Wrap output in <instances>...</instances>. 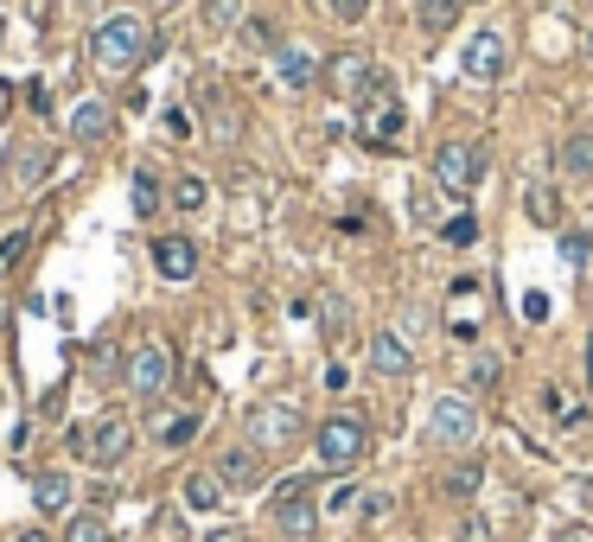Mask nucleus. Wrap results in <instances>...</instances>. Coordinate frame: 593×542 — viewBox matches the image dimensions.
Returning a JSON list of instances; mask_svg holds the SVG:
<instances>
[{
  "label": "nucleus",
  "instance_id": "nucleus-1",
  "mask_svg": "<svg viewBox=\"0 0 593 542\" xmlns=\"http://www.w3.org/2000/svg\"><path fill=\"white\" fill-rule=\"evenodd\" d=\"M90 58H96V71H135L141 58H148V20L141 13H109L96 33H90Z\"/></svg>",
  "mask_w": 593,
  "mask_h": 542
},
{
  "label": "nucleus",
  "instance_id": "nucleus-2",
  "mask_svg": "<svg viewBox=\"0 0 593 542\" xmlns=\"http://www.w3.org/2000/svg\"><path fill=\"white\" fill-rule=\"evenodd\" d=\"M71 453L77 460H90V466H121L128 453H135V422L128 415H96V422H83L71 428Z\"/></svg>",
  "mask_w": 593,
  "mask_h": 542
},
{
  "label": "nucleus",
  "instance_id": "nucleus-3",
  "mask_svg": "<svg viewBox=\"0 0 593 542\" xmlns=\"http://www.w3.org/2000/svg\"><path fill=\"white\" fill-rule=\"evenodd\" d=\"M313 453H319V466H326V472H351L364 453H371V428H364V415H326V422L313 428Z\"/></svg>",
  "mask_w": 593,
  "mask_h": 542
},
{
  "label": "nucleus",
  "instance_id": "nucleus-4",
  "mask_svg": "<svg viewBox=\"0 0 593 542\" xmlns=\"http://www.w3.org/2000/svg\"><path fill=\"white\" fill-rule=\"evenodd\" d=\"M121 383H128L141 402H160L166 390H173V351H166L160 338L135 345V351H128V364H121Z\"/></svg>",
  "mask_w": 593,
  "mask_h": 542
},
{
  "label": "nucleus",
  "instance_id": "nucleus-5",
  "mask_svg": "<svg viewBox=\"0 0 593 542\" xmlns=\"http://www.w3.org/2000/svg\"><path fill=\"white\" fill-rule=\"evenodd\" d=\"M428 440H434V447H473V440H479V402L473 396H434V408H428Z\"/></svg>",
  "mask_w": 593,
  "mask_h": 542
},
{
  "label": "nucleus",
  "instance_id": "nucleus-6",
  "mask_svg": "<svg viewBox=\"0 0 593 542\" xmlns=\"http://www.w3.org/2000/svg\"><path fill=\"white\" fill-rule=\"evenodd\" d=\"M306 422H300L294 402H256L249 408V440H256V453H281V447H294Z\"/></svg>",
  "mask_w": 593,
  "mask_h": 542
},
{
  "label": "nucleus",
  "instance_id": "nucleus-7",
  "mask_svg": "<svg viewBox=\"0 0 593 542\" xmlns=\"http://www.w3.org/2000/svg\"><path fill=\"white\" fill-rule=\"evenodd\" d=\"M479 173H485V147H473V141H446L434 153V185L453 192V198H473Z\"/></svg>",
  "mask_w": 593,
  "mask_h": 542
},
{
  "label": "nucleus",
  "instance_id": "nucleus-8",
  "mask_svg": "<svg viewBox=\"0 0 593 542\" xmlns=\"http://www.w3.org/2000/svg\"><path fill=\"white\" fill-rule=\"evenodd\" d=\"M275 523H281L288 537H313V530H319L313 478H281V485H275Z\"/></svg>",
  "mask_w": 593,
  "mask_h": 542
},
{
  "label": "nucleus",
  "instance_id": "nucleus-9",
  "mask_svg": "<svg viewBox=\"0 0 593 542\" xmlns=\"http://www.w3.org/2000/svg\"><path fill=\"white\" fill-rule=\"evenodd\" d=\"M333 90L364 103L371 90H383V77L371 71V58H364V51H338V58H333Z\"/></svg>",
  "mask_w": 593,
  "mask_h": 542
},
{
  "label": "nucleus",
  "instance_id": "nucleus-10",
  "mask_svg": "<svg viewBox=\"0 0 593 542\" xmlns=\"http://www.w3.org/2000/svg\"><path fill=\"white\" fill-rule=\"evenodd\" d=\"M223 478V492H256L261 478H268V466H261V453L256 447H230L218 466H211Z\"/></svg>",
  "mask_w": 593,
  "mask_h": 542
},
{
  "label": "nucleus",
  "instance_id": "nucleus-11",
  "mask_svg": "<svg viewBox=\"0 0 593 542\" xmlns=\"http://www.w3.org/2000/svg\"><path fill=\"white\" fill-rule=\"evenodd\" d=\"M153 268L166 281H191L198 275V243L191 237H153Z\"/></svg>",
  "mask_w": 593,
  "mask_h": 542
},
{
  "label": "nucleus",
  "instance_id": "nucleus-12",
  "mask_svg": "<svg viewBox=\"0 0 593 542\" xmlns=\"http://www.w3.org/2000/svg\"><path fill=\"white\" fill-rule=\"evenodd\" d=\"M364 135H371L376 147H383V141H396V135H403V103L389 96V83L364 96Z\"/></svg>",
  "mask_w": 593,
  "mask_h": 542
},
{
  "label": "nucleus",
  "instance_id": "nucleus-13",
  "mask_svg": "<svg viewBox=\"0 0 593 542\" xmlns=\"http://www.w3.org/2000/svg\"><path fill=\"white\" fill-rule=\"evenodd\" d=\"M466 77H473V83H498V77H504V38L498 33L466 38Z\"/></svg>",
  "mask_w": 593,
  "mask_h": 542
},
{
  "label": "nucleus",
  "instance_id": "nucleus-14",
  "mask_svg": "<svg viewBox=\"0 0 593 542\" xmlns=\"http://www.w3.org/2000/svg\"><path fill=\"white\" fill-rule=\"evenodd\" d=\"M109 128H115V108L109 103H96V96H90V103L71 108V141L77 147H103V141H109Z\"/></svg>",
  "mask_w": 593,
  "mask_h": 542
},
{
  "label": "nucleus",
  "instance_id": "nucleus-15",
  "mask_svg": "<svg viewBox=\"0 0 593 542\" xmlns=\"http://www.w3.org/2000/svg\"><path fill=\"white\" fill-rule=\"evenodd\" d=\"M275 77H281V90H313L319 83V58L300 51V45H281L275 51Z\"/></svg>",
  "mask_w": 593,
  "mask_h": 542
},
{
  "label": "nucleus",
  "instance_id": "nucleus-16",
  "mask_svg": "<svg viewBox=\"0 0 593 542\" xmlns=\"http://www.w3.org/2000/svg\"><path fill=\"white\" fill-rule=\"evenodd\" d=\"M523 217L536 223V230H561V192L543 180H530V192H523Z\"/></svg>",
  "mask_w": 593,
  "mask_h": 542
},
{
  "label": "nucleus",
  "instance_id": "nucleus-17",
  "mask_svg": "<svg viewBox=\"0 0 593 542\" xmlns=\"http://www.w3.org/2000/svg\"><path fill=\"white\" fill-rule=\"evenodd\" d=\"M371 364L383 370V377H408V370H415V358H408L403 332H389V325H383V332L371 338Z\"/></svg>",
  "mask_w": 593,
  "mask_h": 542
},
{
  "label": "nucleus",
  "instance_id": "nucleus-18",
  "mask_svg": "<svg viewBox=\"0 0 593 542\" xmlns=\"http://www.w3.org/2000/svg\"><path fill=\"white\" fill-rule=\"evenodd\" d=\"M51 180V153H45V147H13V185H20V192H38V185Z\"/></svg>",
  "mask_w": 593,
  "mask_h": 542
},
{
  "label": "nucleus",
  "instance_id": "nucleus-19",
  "mask_svg": "<svg viewBox=\"0 0 593 542\" xmlns=\"http://www.w3.org/2000/svg\"><path fill=\"white\" fill-rule=\"evenodd\" d=\"M33 505L45 510V517L71 510V478H65V472H38V478H33Z\"/></svg>",
  "mask_w": 593,
  "mask_h": 542
},
{
  "label": "nucleus",
  "instance_id": "nucleus-20",
  "mask_svg": "<svg viewBox=\"0 0 593 542\" xmlns=\"http://www.w3.org/2000/svg\"><path fill=\"white\" fill-rule=\"evenodd\" d=\"M556 160H561V173H568V180L593 185V135H568Z\"/></svg>",
  "mask_w": 593,
  "mask_h": 542
},
{
  "label": "nucleus",
  "instance_id": "nucleus-21",
  "mask_svg": "<svg viewBox=\"0 0 593 542\" xmlns=\"http://www.w3.org/2000/svg\"><path fill=\"white\" fill-rule=\"evenodd\" d=\"M249 7L243 0H205V33H243Z\"/></svg>",
  "mask_w": 593,
  "mask_h": 542
},
{
  "label": "nucleus",
  "instance_id": "nucleus-22",
  "mask_svg": "<svg viewBox=\"0 0 593 542\" xmlns=\"http://www.w3.org/2000/svg\"><path fill=\"white\" fill-rule=\"evenodd\" d=\"M186 505L191 510H218L223 505V478H218V472H186Z\"/></svg>",
  "mask_w": 593,
  "mask_h": 542
},
{
  "label": "nucleus",
  "instance_id": "nucleus-23",
  "mask_svg": "<svg viewBox=\"0 0 593 542\" xmlns=\"http://www.w3.org/2000/svg\"><path fill=\"white\" fill-rule=\"evenodd\" d=\"M65 542H109V517H103V510H83V517H71Z\"/></svg>",
  "mask_w": 593,
  "mask_h": 542
},
{
  "label": "nucleus",
  "instance_id": "nucleus-24",
  "mask_svg": "<svg viewBox=\"0 0 593 542\" xmlns=\"http://www.w3.org/2000/svg\"><path fill=\"white\" fill-rule=\"evenodd\" d=\"M153 211H160V180H153V166H135V217Z\"/></svg>",
  "mask_w": 593,
  "mask_h": 542
},
{
  "label": "nucleus",
  "instance_id": "nucleus-25",
  "mask_svg": "<svg viewBox=\"0 0 593 542\" xmlns=\"http://www.w3.org/2000/svg\"><path fill=\"white\" fill-rule=\"evenodd\" d=\"M415 20H421V33H446V26L460 20V7H453V0H421V13H415Z\"/></svg>",
  "mask_w": 593,
  "mask_h": 542
},
{
  "label": "nucleus",
  "instance_id": "nucleus-26",
  "mask_svg": "<svg viewBox=\"0 0 593 542\" xmlns=\"http://www.w3.org/2000/svg\"><path fill=\"white\" fill-rule=\"evenodd\" d=\"M479 485H485V466H473V460H466V466H453V472H446V498H473Z\"/></svg>",
  "mask_w": 593,
  "mask_h": 542
},
{
  "label": "nucleus",
  "instance_id": "nucleus-27",
  "mask_svg": "<svg viewBox=\"0 0 593 542\" xmlns=\"http://www.w3.org/2000/svg\"><path fill=\"white\" fill-rule=\"evenodd\" d=\"M498 377H504V364L491 358V351H479V358L466 364V383H473V390H498Z\"/></svg>",
  "mask_w": 593,
  "mask_h": 542
},
{
  "label": "nucleus",
  "instance_id": "nucleus-28",
  "mask_svg": "<svg viewBox=\"0 0 593 542\" xmlns=\"http://www.w3.org/2000/svg\"><path fill=\"white\" fill-rule=\"evenodd\" d=\"M26 250H33V230H13V237H0V275H13V268L26 262Z\"/></svg>",
  "mask_w": 593,
  "mask_h": 542
},
{
  "label": "nucleus",
  "instance_id": "nucleus-29",
  "mask_svg": "<svg viewBox=\"0 0 593 542\" xmlns=\"http://www.w3.org/2000/svg\"><path fill=\"white\" fill-rule=\"evenodd\" d=\"M205 198H211V192H205L198 173H186V180L173 185V205H179V211H205Z\"/></svg>",
  "mask_w": 593,
  "mask_h": 542
},
{
  "label": "nucleus",
  "instance_id": "nucleus-30",
  "mask_svg": "<svg viewBox=\"0 0 593 542\" xmlns=\"http://www.w3.org/2000/svg\"><path fill=\"white\" fill-rule=\"evenodd\" d=\"M588 255H593V237H581V230H561V262H568V268H588Z\"/></svg>",
  "mask_w": 593,
  "mask_h": 542
},
{
  "label": "nucleus",
  "instance_id": "nucleus-31",
  "mask_svg": "<svg viewBox=\"0 0 593 542\" xmlns=\"http://www.w3.org/2000/svg\"><path fill=\"white\" fill-rule=\"evenodd\" d=\"M191 434H198V415H166V422H160V440H166V447H186Z\"/></svg>",
  "mask_w": 593,
  "mask_h": 542
},
{
  "label": "nucleus",
  "instance_id": "nucleus-32",
  "mask_svg": "<svg viewBox=\"0 0 593 542\" xmlns=\"http://www.w3.org/2000/svg\"><path fill=\"white\" fill-rule=\"evenodd\" d=\"M121 364H128V358L115 351L109 338H103V345H90V370H96V377H121Z\"/></svg>",
  "mask_w": 593,
  "mask_h": 542
},
{
  "label": "nucleus",
  "instance_id": "nucleus-33",
  "mask_svg": "<svg viewBox=\"0 0 593 542\" xmlns=\"http://www.w3.org/2000/svg\"><path fill=\"white\" fill-rule=\"evenodd\" d=\"M473 237H479V223H473V211H460L453 223H446V243H460V250H466Z\"/></svg>",
  "mask_w": 593,
  "mask_h": 542
},
{
  "label": "nucleus",
  "instance_id": "nucleus-34",
  "mask_svg": "<svg viewBox=\"0 0 593 542\" xmlns=\"http://www.w3.org/2000/svg\"><path fill=\"white\" fill-rule=\"evenodd\" d=\"M371 13V0H333V20H345V26H358Z\"/></svg>",
  "mask_w": 593,
  "mask_h": 542
},
{
  "label": "nucleus",
  "instance_id": "nucleus-35",
  "mask_svg": "<svg viewBox=\"0 0 593 542\" xmlns=\"http://www.w3.org/2000/svg\"><path fill=\"white\" fill-rule=\"evenodd\" d=\"M523 320H530V325L549 320V293H523Z\"/></svg>",
  "mask_w": 593,
  "mask_h": 542
},
{
  "label": "nucleus",
  "instance_id": "nucleus-36",
  "mask_svg": "<svg viewBox=\"0 0 593 542\" xmlns=\"http://www.w3.org/2000/svg\"><path fill=\"white\" fill-rule=\"evenodd\" d=\"M243 33L256 38V45H275V26H268V20H243Z\"/></svg>",
  "mask_w": 593,
  "mask_h": 542
},
{
  "label": "nucleus",
  "instance_id": "nucleus-37",
  "mask_svg": "<svg viewBox=\"0 0 593 542\" xmlns=\"http://www.w3.org/2000/svg\"><path fill=\"white\" fill-rule=\"evenodd\" d=\"M556 542H593V530H588V523H561Z\"/></svg>",
  "mask_w": 593,
  "mask_h": 542
},
{
  "label": "nucleus",
  "instance_id": "nucleus-38",
  "mask_svg": "<svg viewBox=\"0 0 593 542\" xmlns=\"http://www.w3.org/2000/svg\"><path fill=\"white\" fill-rule=\"evenodd\" d=\"M364 517H389V492H371V498H364Z\"/></svg>",
  "mask_w": 593,
  "mask_h": 542
},
{
  "label": "nucleus",
  "instance_id": "nucleus-39",
  "mask_svg": "<svg viewBox=\"0 0 593 542\" xmlns=\"http://www.w3.org/2000/svg\"><path fill=\"white\" fill-rule=\"evenodd\" d=\"M205 542H243V530H218V537H205Z\"/></svg>",
  "mask_w": 593,
  "mask_h": 542
},
{
  "label": "nucleus",
  "instance_id": "nucleus-40",
  "mask_svg": "<svg viewBox=\"0 0 593 542\" xmlns=\"http://www.w3.org/2000/svg\"><path fill=\"white\" fill-rule=\"evenodd\" d=\"M13 542H51V537H45V530H20Z\"/></svg>",
  "mask_w": 593,
  "mask_h": 542
},
{
  "label": "nucleus",
  "instance_id": "nucleus-41",
  "mask_svg": "<svg viewBox=\"0 0 593 542\" xmlns=\"http://www.w3.org/2000/svg\"><path fill=\"white\" fill-rule=\"evenodd\" d=\"M588 65H593V33H588Z\"/></svg>",
  "mask_w": 593,
  "mask_h": 542
},
{
  "label": "nucleus",
  "instance_id": "nucleus-42",
  "mask_svg": "<svg viewBox=\"0 0 593 542\" xmlns=\"http://www.w3.org/2000/svg\"><path fill=\"white\" fill-rule=\"evenodd\" d=\"M0 45H7V20H0Z\"/></svg>",
  "mask_w": 593,
  "mask_h": 542
}]
</instances>
